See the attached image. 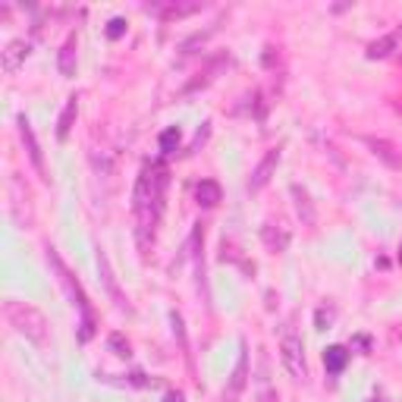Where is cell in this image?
I'll return each mask as SVG.
<instances>
[{
    "mask_svg": "<svg viewBox=\"0 0 402 402\" xmlns=\"http://www.w3.org/2000/svg\"><path fill=\"white\" fill-rule=\"evenodd\" d=\"M75 48H79V42H75V35H69L66 42H63V48H60V63H57V66H60V73L66 75H75Z\"/></svg>",
    "mask_w": 402,
    "mask_h": 402,
    "instance_id": "2e32d148",
    "label": "cell"
},
{
    "mask_svg": "<svg viewBox=\"0 0 402 402\" xmlns=\"http://www.w3.org/2000/svg\"><path fill=\"white\" fill-rule=\"evenodd\" d=\"M123 35H126V19L123 16H113V19L107 22V38L116 42V38H123Z\"/></svg>",
    "mask_w": 402,
    "mask_h": 402,
    "instance_id": "44dd1931",
    "label": "cell"
},
{
    "mask_svg": "<svg viewBox=\"0 0 402 402\" xmlns=\"http://www.w3.org/2000/svg\"><path fill=\"white\" fill-rule=\"evenodd\" d=\"M280 358H283L286 371L295 377V381H302V377L308 374V368H305V346H302V340L295 334L283 336V342H280Z\"/></svg>",
    "mask_w": 402,
    "mask_h": 402,
    "instance_id": "277c9868",
    "label": "cell"
},
{
    "mask_svg": "<svg viewBox=\"0 0 402 402\" xmlns=\"http://www.w3.org/2000/svg\"><path fill=\"white\" fill-rule=\"evenodd\" d=\"M16 126H19V136H22V145H26V151H28V161H32V167L38 170V176L48 183V167H44V154H42V145H38V138H35V132H32V123H28V116L26 113H19L16 116Z\"/></svg>",
    "mask_w": 402,
    "mask_h": 402,
    "instance_id": "5b68a950",
    "label": "cell"
},
{
    "mask_svg": "<svg viewBox=\"0 0 402 402\" xmlns=\"http://www.w3.org/2000/svg\"><path fill=\"white\" fill-rule=\"evenodd\" d=\"M277 164H280V148H271L264 154V161L255 167L252 179H248V192H261V189H264V185L271 183V176H273V170H277Z\"/></svg>",
    "mask_w": 402,
    "mask_h": 402,
    "instance_id": "52a82bcc",
    "label": "cell"
},
{
    "mask_svg": "<svg viewBox=\"0 0 402 402\" xmlns=\"http://www.w3.org/2000/svg\"><path fill=\"white\" fill-rule=\"evenodd\" d=\"M261 239L267 242V248H271V252H286V248H289V232L286 230H277V232H273L271 223L261 230Z\"/></svg>",
    "mask_w": 402,
    "mask_h": 402,
    "instance_id": "ac0fdd59",
    "label": "cell"
},
{
    "mask_svg": "<svg viewBox=\"0 0 402 402\" xmlns=\"http://www.w3.org/2000/svg\"><path fill=\"white\" fill-rule=\"evenodd\" d=\"M246 387H248V349H246V342H242L239 361L230 374V383H226V390H223V402H239V396L246 393Z\"/></svg>",
    "mask_w": 402,
    "mask_h": 402,
    "instance_id": "8992f818",
    "label": "cell"
},
{
    "mask_svg": "<svg viewBox=\"0 0 402 402\" xmlns=\"http://www.w3.org/2000/svg\"><path fill=\"white\" fill-rule=\"evenodd\" d=\"M98 273H101L104 286H107L110 299L116 302V308H129V305H126V299H123V293H120V286H116V277H113V271H110V258H107L104 248H98Z\"/></svg>",
    "mask_w": 402,
    "mask_h": 402,
    "instance_id": "ba28073f",
    "label": "cell"
},
{
    "mask_svg": "<svg viewBox=\"0 0 402 402\" xmlns=\"http://www.w3.org/2000/svg\"><path fill=\"white\" fill-rule=\"evenodd\" d=\"M289 192H293V198H295V211H299L302 223L311 226L314 223V208H311V201H308V192L302 189V185H293Z\"/></svg>",
    "mask_w": 402,
    "mask_h": 402,
    "instance_id": "e0dca14e",
    "label": "cell"
},
{
    "mask_svg": "<svg viewBox=\"0 0 402 402\" xmlns=\"http://www.w3.org/2000/svg\"><path fill=\"white\" fill-rule=\"evenodd\" d=\"M28 42H22V38H16V42H10L7 44V51H3V73L7 75H13L16 69L26 63V57H28Z\"/></svg>",
    "mask_w": 402,
    "mask_h": 402,
    "instance_id": "8fae6325",
    "label": "cell"
},
{
    "mask_svg": "<svg viewBox=\"0 0 402 402\" xmlns=\"http://www.w3.org/2000/svg\"><path fill=\"white\" fill-rule=\"evenodd\" d=\"M179 138H183V132H179V126H170V129L161 132V154H176L179 148Z\"/></svg>",
    "mask_w": 402,
    "mask_h": 402,
    "instance_id": "d6986e66",
    "label": "cell"
},
{
    "mask_svg": "<svg viewBox=\"0 0 402 402\" xmlns=\"http://www.w3.org/2000/svg\"><path fill=\"white\" fill-rule=\"evenodd\" d=\"M148 13L161 16V19H183V16H192L201 10V3H151L145 7Z\"/></svg>",
    "mask_w": 402,
    "mask_h": 402,
    "instance_id": "30bf717a",
    "label": "cell"
},
{
    "mask_svg": "<svg viewBox=\"0 0 402 402\" xmlns=\"http://www.w3.org/2000/svg\"><path fill=\"white\" fill-rule=\"evenodd\" d=\"M330 320H334V311H327V308H318V330H327Z\"/></svg>",
    "mask_w": 402,
    "mask_h": 402,
    "instance_id": "603a6c76",
    "label": "cell"
},
{
    "mask_svg": "<svg viewBox=\"0 0 402 402\" xmlns=\"http://www.w3.org/2000/svg\"><path fill=\"white\" fill-rule=\"evenodd\" d=\"M195 198L201 208H214L223 198V189H220V183H214V179H201V183L195 185Z\"/></svg>",
    "mask_w": 402,
    "mask_h": 402,
    "instance_id": "7c38bea8",
    "label": "cell"
},
{
    "mask_svg": "<svg viewBox=\"0 0 402 402\" xmlns=\"http://www.w3.org/2000/svg\"><path fill=\"white\" fill-rule=\"evenodd\" d=\"M3 318H7V324L16 330L19 336H26L28 342H35V346H48V318H44L42 311L35 305H26V302H16V299H7L3 302Z\"/></svg>",
    "mask_w": 402,
    "mask_h": 402,
    "instance_id": "3957f363",
    "label": "cell"
},
{
    "mask_svg": "<svg viewBox=\"0 0 402 402\" xmlns=\"http://www.w3.org/2000/svg\"><path fill=\"white\" fill-rule=\"evenodd\" d=\"M164 192H167V170L161 164H145L136 185V201H132V208L138 214V242H142V248L148 246V230L154 232L157 220H161Z\"/></svg>",
    "mask_w": 402,
    "mask_h": 402,
    "instance_id": "6da1fadb",
    "label": "cell"
},
{
    "mask_svg": "<svg viewBox=\"0 0 402 402\" xmlns=\"http://www.w3.org/2000/svg\"><path fill=\"white\" fill-rule=\"evenodd\" d=\"M75 113H79V98L73 95L66 101V107H63L60 120H57V138H60V142H66V138H69V129H73V123H75Z\"/></svg>",
    "mask_w": 402,
    "mask_h": 402,
    "instance_id": "5bb4252c",
    "label": "cell"
},
{
    "mask_svg": "<svg viewBox=\"0 0 402 402\" xmlns=\"http://www.w3.org/2000/svg\"><path fill=\"white\" fill-rule=\"evenodd\" d=\"M48 264L54 267V273H57V280H60V286L66 289V295L73 299V305L79 308V314H82V330H79V342H89L91 336H95V311H91V302H89V295H85V289L79 286V280L69 273V267L63 264V258H60V252L57 248H51L48 246Z\"/></svg>",
    "mask_w": 402,
    "mask_h": 402,
    "instance_id": "7a4b0ae2",
    "label": "cell"
},
{
    "mask_svg": "<svg viewBox=\"0 0 402 402\" xmlns=\"http://www.w3.org/2000/svg\"><path fill=\"white\" fill-rule=\"evenodd\" d=\"M346 365H349V349L346 346H327L324 349V368H327V374H342Z\"/></svg>",
    "mask_w": 402,
    "mask_h": 402,
    "instance_id": "4fadbf2b",
    "label": "cell"
},
{
    "mask_svg": "<svg viewBox=\"0 0 402 402\" xmlns=\"http://www.w3.org/2000/svg\"><path fill=\"white\" fill-rule=\"evenodd\" d=\"M258 402H277V396H273L271 390V381H267V355H261V377H258Z\"/></svg>",
    "mask_w": 402,
    "mask_h": 402,
    "instance_id": "ffe728a7",
    "label": "cell"
},
{
    "mask_svg": "<svg viewBox=\"0 0 402 402\" xmlns=\"http://www.w3.org/2000/svg\"><path fill=\"white\" fill-rule=\"evenodd\" d=\"M396 44H399V32H390V35H383V38H377V42H371L368 44V60H381V57H390Z\"/></svg>",
    "mask_w": 402,
    "mask_h": 402,
    "instance_id": "9a60e30c",
    "label": "cell"
},
{
    "mask_svg": "<svg viewBox=\"0 0 402 402\" xmlns=\"http://www.w3.org/2000/svg\"><path fill=\"white\" fill-rule=\"evenodd\" d=\"M107 346L113 349V355H120V358H129V342H126V340H123V336H120V334H110Z\"/></svg>",
    "mask_w": 402,
    "mask_h": 402,
    "instance_id": "7402d4cb",
    "label": "cell"
},
{
    "mask_svg": "<svg viewBox=\"0 0 402 402\" xmlns=\"http://www.w3.org/2000/svg\"><path fill=\"white\" fill-rule=\"evenodd\" d=\"M399 261H402V246H399Z\"/></svg>",
    "mask_w": 402,
    "mask_h": 402,
    "instance_id": "d4e9b609",
    "label": "cell"
},
{
    "mask_svg": "<svg viewBox=\"0 0 402 402\" xmlns=\"http://www.w3.org/2000/svg\"><path fill=\"white\" fill-rule=\"evenodd\" d=\"M365 145H368V148L374 151V157H381V161L390 167V170H399V167H402V154L396 151V145H393V142H387V138H374V136H368V138H365Z\"/></svg>",
    "mask_w": 402,
    "mask_h": 402,
    "instance_id": "9c48e42d",
    "label": "cell"
},
{
    "mask_svg": "<svg viewBox=\"0 0 402 402\" xmlns=\"http://www.w3.org/2000/svg\"><path fill=\"white\" fill-rule=\"evenodd\" d=\"M164 402H185V399H183V393H167Z\"/></svg>",
    "mask_w": 402,
    "mask_h": 402,
    "instance_id": "cb8c5ba5",
    "label": "cell"
}]
</instances>
